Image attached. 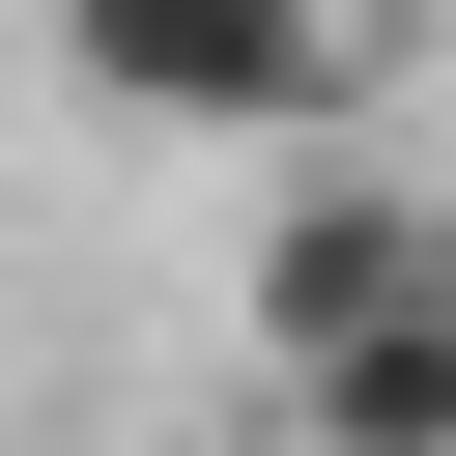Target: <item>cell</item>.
Segmentation results:
<instances>
[{"label":"cell","instance_id":"1","mask_svg":"<svg viewBox=\"0 0 456 456\" xmlns=\"http://www.w3.org/2000/svg\"><path fill=\"white\" fill-rule=\"evenodd\" d=\"M86 114H200V142H314L370 86V0H57Z\"/></svg>","mask_w":456,"mask_h":456},{"label":"cell","instance_id":"2","mask_svg":"<svg viewBox=\"0 0 456 456\" xmlns=\"http://www.w3.org/2000/svg\"><path fill=\"white\" fill-rule=\"evenodd\" d=\"M428 285H456V200H399V171H285L228 314H256V370H342V342H370V314H428Z\"/></svg>","mask_w":456,"mask_h":456},{"label":"cell","instance_id":"3","mask_svg":"<svg viewBox=\"0 0 456 456\" xmlns=\"http://www.w3.org/2000/svg\"><path fill=\"white\" fill-rule=\"evenodd\" d=\"M285 428H314V456H456V285H428V314H370L342 370H285Z\"/></svg>","mask_w":456,"mask_h":456}]
</instances>
